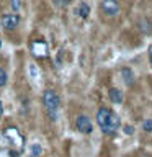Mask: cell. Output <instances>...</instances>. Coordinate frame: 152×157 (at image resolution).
<instances>
[{"label":"cell","instance_id":"1","mask_svg":"<svg viewBox=\"0 0 152 157\" xmlns=\"http://www.w3.org/2000/svg\"><path fill=\"white\" fill-rule=\"evenodd\" d=\"M97 124L100 126L101 132L105 136H113L121 126V118L116 115L111 108L101 106L97 111Z\"/></svg>","mask_w":152,"mask_h":157},{"label":"cell","instance_id":"2","mask_svg":"<svg viewBox=\"0 0 152 157\" xmlns=\"http://www.w3.org/2000/svg\"><path fill=\"white\" fill-rule=\"evenodd\" d=\"M43 105L48 111V116L49 120L56 121L57 120V111H59V106H61V98L54 90H46L43 93Z\"/></svg>","mask_w":152,"mask_h":157},{"label":"cell","instance_id":"3","mask_svg":"<svg viewBox=\"0 0 152 157\" xmlns=\"http://www.w3.org/2000/svg\"><path fill=\"white\" fill-rule=\"evenodd\" d=\"M75 129L82 134H92L93 132V123L87 115H80L75 118Z\"/></svg>","mask_w":152,"mask_h":157},{"label":"cell","instance_id":"4","mask_svg":"<svg viewBox=\"0 0 152 157\" xmlns=\"http://www.w3.org/2000/svg\"><path fill=\"white\" fill-rule=\"evenodd\" d=\"M100 8L106 17H116L120 13V3H118V0H101Z\"/></svg>","mask_w":152,"mask_h":157},{"label":"cell","instance_id":"5","mask_svg":"<svg viewBox=\"0 0 152 157\" xmlns=\"http://www.w3.org/2000/svg\"><path fill=\"white\" fill-rule=\"evenodd\" d=\"M20 23V17L17 13H5L2 17V26L7 29V31H12L18 26Z\"/></svg>","mask_w":152,"mask_h":157},{"label":"cell","instance_id":"6","mask_svg":"<svg viewBox=\"0 0 152 157\" xmlns=\"http://www.w3.org/2000/svg\"><path fill=\"white\" fill-rule=\"evenodd\" d=\"M90 5H88L87 2H78L77 3V7L74 8V13L77 15L78 18H82V20H87L88 17H90Z\"/></svg>","mask_w":152,"mask_h":157},{"label":"cell","instance_id":"7","mask_svg":"<svg viewBox=\"0 0 152 157\" xmlns=\"http://www.w3.org/2000/svg\"><path fill=\"white\" fill-rule=\"evenodd\" d=\"M31 52L34 54V56H39V57H44L48 52V46L44 41H34L31 44Z\"/></svg>","mask_w":152,"mask_h":157},{"label":"cell","instance_id":"8","mask_svg":"<svg viewBox=\"0 0 152 157\" xmlns=\"http://www.w3.org/2000/svg\"><path fill=\"white\" fill-rule=\"evenodd\" d=\"M121 77H123V80H124V83H126L127 87L134 85L136 75H134V72H132V69H129V67H123V69H121Z\"/></svg>","mask_w":152,"mask_h":157},{"label":"cell","instance_id":"9","mask_svg":"<svg viewBox=\"0 0 152 157\" xmlns=\"http://www.w3.org/2000/svg\"><path fill=\"white\" fill-rule=\"evenodd\" d=\"M108 95H110L111 103H115V105H121L123 100H124V97H123L121 90H118V88H111V90L108 92Z\"/></svg>","mask_w":152,"mask_h":157},{"label":"cell","instance_id":"10","mask_svg":"<svg viewBox=\"0 0 152 157\" xmlns=\"http://www.w3.org/2000/svg\"><path fill=\"white\" fill-rule=\"evenodd\" d=\"M28 77L31 78L33 82H38L39 80V69H38L36 64H33V62L28 64Z\"/></svg>","mask_w":152,"mask_h":157},{"label":"cell","instance_id":"11","mask_svg":"<svg viewBox=\"0 0 152 157\" xmlns=\"http://www.w3.org/2000/svg\"><path fill=\"white\" fill-rule=\"evenodd\" d=\"M43 154V146L39 142H31L29 144V155L31 157H39Z\"/></svg>","mask_w":152,"mask_h":157},{"label":"cell","instance_id":"12","mask_svg":"<svg viewBox=\"0 0 152 157\" xmlns=\"http://www.w3.org/2000/svg\"><path fill=\"white\" fill-rule=\"evenodd\" d=\"M139 29L144 34H149V33H152V23L147 18H141L139 20Z\"/></svg>","mask_w":152,"mask_h":157},{"label":"cell","instance_id":"13","mask_svg":"<svg viewBox=\"0 0 152 157\" xmlns=\"http://www.w3.org/2000/svg\"><path fill=\"white\" fill-rule=\"evenodd\" d=\"M7 82H8V74L3 67H0V88L7 85Z\"/></svg>","mask_w":152,"mask_h":157},{"label":"cell","instance_id":"14","mask_svg":"<svg viewBox=\"0 0 152 157\" xmlns=\"http://www.w3.org/2000/svg\"><path fill=\"white\" fill-rule=\"evenodd\" d=\"M52 3L56 5V7H59V8H66V7H69V5L72 3V0H52Z\"/></svg>","mask_w":152,"mask_h":157},{"label":"cell","instance_id":"15","mask_svg":"<svg viewBox=\"0 0 152 157\" xmlns=\"http://www.w3.org/2000/svg\"><path fill=\"white\" fill-rule=\"evenodd\" d=\"M142 129L146 132H152V118H147V120L142 121Z\"/></svg>","mask_w":152,"mask_h":157},{"label":"cell","instance_id":"16","mask_svg":"<svg viewBox=\"0 0 152 157\" xmlns=\"http://www.w3.org/2000/svg\"><path fill=\"white\" fill-rule=\"evenodd\" d=\"M123 132H124L126 136H132V134H134V126H129V124H126L124 128H123Z\"/></svg>","mask_w":152,"mask_h":157},{"label":"cell","instance_id":"17","mask_svg":"<svg viewBox=\"0 0 152 157\" xmlns=\"http://www.w3.org/2000/svg\"><path fill=\"white\" fill-rule=\"evenodd\" d=\"M12 7H13L15 12H18L20 7H21V0H12Z\"/></svg>","mask_w":152,"mask_h":157},{"label":"cell","instance_id":"18","mask_svg":"<svg viewBox=\"0 0 152 157\" xmlns=\"http://www.w3.org/2000/svg\"><path fill=\"white\" fill-rule=\"evenodd\" d=\"M147 54H149V64H150V67H152V44L149 46V51H147Z\"/></svg>","mask_w":152,"mask_h":157},{"label":"cell","instance_id":"19","mask_svg":"<svg viewBox=\"0 0 152 157\" xmlns=\"http://www.w3.org/2000/svg\"><path fill=\"white\" fill-rule=\"evenodd\" d=\"M3 116V105H2V101H0V118Z\"/></svg>","mask_w":152,"mask_h":157},{"label":"cell","instance_id":"20","mask_svg":"<svg viewBox=\"0 0 152 157\" xmlns=\"http://www.w3.org/2000/svg\"><path fill=\"white\" fill-rule=\"evenodd\" d=\"M0 48H2V39H0Z\"/></svg>","mask_w":152,"mask_h":157}]
</instances>
